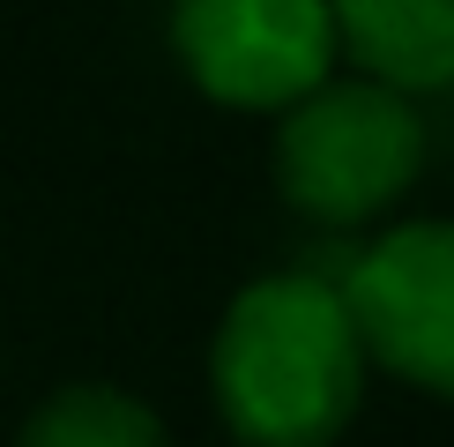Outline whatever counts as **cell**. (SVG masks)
<instances>
[{"label":"cell","instance_id":"cell-1","mask_svg":"<svg viewBox=\"0 0 454 447\" xmlns=\"http://www.w3.org/2000/svg\"><path fill=\"white\" fill-rule=\"evenodd\" d=\"M209 388L246 447H335L365 396V343L328 276H254L216 321Z\"/></svg>","mask_w":454,"mask_h":447},{"label":"cell","instance_id":"cell-2","mask_svg":"<svg viewBox=\"0 0 454 447\" xmlns=\"http://www.w3.org/2000/svg\"><path fill=\"white\" fill-rule=\"evenodd\" d=\"M276 186L298 216L328 224V231H350V224H372L380 209L418 186L425 172V120L410 98H395L380 82H320L313 98H298L276 120Z\"/></svg>","mask_w":454,"mask_h":447},{"label":"cell","instance_id":"cell-3","mask_svg":"<svg viewBox=\"0 0 454 447\" xmlns=\"http://www.w3.org/2000/svg\"><path fill=\"white\" fill-rule=\"evenodd\" d=\"M365 365L380 358L410 388L454 396V216H418L380 231L335 276Z\"/></svg>","mask_w":454,"mask_h":447},{"label":"cell","instance_id":"cell-4","mask_svg":"<svg viewBox=\"0 0 454 447\" xmlns=\"http://www.w3.org/2000/svg\"><path fill=\"white\" fill-rule=\"evenodd\" d=\"M172 52L209 98L246 112H291L335 67V8L320 0H186Z\"/></svg>","mask_w":454,"mask_h":447},{"label":"cell","instance_id":"cell-5","mask_svg":"<svg viewBox=\"0 0 454 447\" xmlns=\"http://www.w3.org/2000/svg\"><path fill=\"white\" fill-rule=\"evenodd\" d=\"M335 45L365 67V82L395 90H447L454 82V0H350L335 8Z\"/></svg>","mask_w":454,"mask_h":447},{"label":"cell","instance_id":"cell-6","mask_svg":"<svg viewBox=\"0 0 454 447\" xmlns=\"http://www.w3.org/2000/svg\"><path fill=\"white\" fill-rule=\"evenodd\" d=\"M15 447H172V440H164L157 410L142 396L105 388V380H74L30 410Z\"/></svg>","mask_w":454,"mask_h":447}]
</instances>
